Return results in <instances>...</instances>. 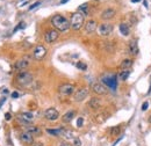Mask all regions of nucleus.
<instances>
[{
  "mask_svg": "<svg viewBox=\"0 0 151 146\" xmlns=\"http://www.w3.org/2000/svg\"><path fill=\"white\" fill-rule=\"evenodd\" d=\"M52 26L59 31H66L70 28V21L63 15H55L51 19Z\"/></svg>",
  "mask_w": 151,
  "mask_h": 146,
  "instance_id": "1",
  "label": "nucleus"
},
{
  "mask_svg": "<svg viewBox=\"0 0 151 146\" xmlns=\"http://www.w3.org/2000/svg\"><path fill=\"white\" fill-rule=\"evenodd\" d=\"M84 26V15L79 12H76L72 14L70 20V28L73 30H79Z\"/></svg>",
  "mask_w": 151,
  "mask_h": 146,
  "instance_id": "2",
  "label": "nucleus"
},
{
  "mask_svg": "<svg viewBox=\"0 0 151 146\" xmlns=\"http://www.w3.org/2000/svg\"><path fill=\"white\" fill-rule=\"evenodd\" d=\"M16 81L22 85V86H27L29 84H32L33 81V74L29 72H25V71H21L19 72V74L16 76Z\"/></svg>",
  "mask_w": 151,
  "mask_h": 146,
  "instance_id": "3",
  "label": "nucleus"
},
{
  "mask_svg": "<svg viewBox=\"0 0 151 146\" xmlns=\"http://www.w3.org/2000/svg\"><path fill=\"white\" fill-rule=\"evenodd\" d=\"M87 95H89V89L87 88H80L74 93L73 99H74L76 102H82L87 98Z\"/></svg>",
  "mask_w": 151,
  "mask_h": 146,
  "instance_id": "4",
  "label": "nucleus"
},
{
  "mask_svg": "<svg viewBox=\"0 0 151 146\" xmlns=\"http://www.w3.org/2000/svg\"><path fill=\"white\" fill-rule=\"evenodd\" d=\"M102 83H104L105 85H107L111 89H113V91L116 89L117 81H116V77H115V76H107V77H104V78H102Z\"/></svg>",
  "mask_w": 151,
  "mask_h": 146,
  "instance_id": "5",
  "label": "nucleus"
},
{
  "mask_svg": "<svg viewBox=\"0 0 151 146\" xmlns=\"http://www.w3.org/2000/svg\"><path fill=\"white\" fill-rule=\"evenodd\" d=\"M98 31L101 36H108L113 31V26L111 23H102L98 27Z\"/></svg>",
  "mask_w": 151,
  "mask_h": 146,
  "instance_id": "6",
  "label": "nucleus"
},
{
  "mask_svg": "<svg viewBox=\"0 0 151 146\" xmlns=\"http://www.w3.org/2000/svg\"><path fill=\"white\" fill-rule=\"evenodd\" d=\"M45 55H47V49H45L43 45H37V46L35 48V50H34V53H33L34 58L37 59V60L43 59V58L45 57Z\"/></svg>",
  "mask_w": 151,
  "mask_h": 146,
  "instance_id": "7",
  "label": "nucleus"
},
{
  "mask_svg": "<svg viewBox=\"0 0 151 146\" xmlns=\"http://www.w3.org/2000/svg\"><path fill=\"white\" fill-rule=\"evenodd\" d=\"M58 91H59V93H60L62 95L67 96V95H71V94L74 92V86L71 85V84H64V85L59 86Z\"/></svg>",
  "mask_w": 151,
  "mask_h": 146,
  "instance_id": "8",
  "label": "nucleus"
},
{
  "mask_svg": "<svg viewBox=\"0 0 151 146\" xmlns=\"http://www.w3.org/2000/svg\"><path fill=\"white\" fill-rule=\"evenodd\" d=\"M44 117L48 121H56L59 117V113L55 109V108H49L44 111Z\"/></svg>",
  "mask_w": 151,
  "mask_h": 146,
  "instance_id": "9",
  "label": "nucleus"
},
{
  "mask_svg": "<svg viewBox=\"0 0 151 146\" xmlns=\"http://www.w3.org/2000/svg\"><path fill=\"white\" fill-rule=\"evenodd\" d=\"M29 64H30V59L28 57H23L15 63V68L19 71H23L25 68H27L29 66Z\"/></svg>",
  "mask_w": 151,
  "mask_h": 146,
  "instance_id": "10",
  "label": "nucleus"
},
{
  "mask_svg": "<svg viewBox=\"0 0 151 146\" xmlns=\"http://www.w3.org/2000/svg\"><path fill=\"white\" fill-rule=\"evenodd\" d=\"M58 38V31L57 30H48L44 35V40L47 43H52Z\"/></svg>",
  "mask_w": 151,
  "mask_h": 146,
  "instance_id": "11",
  "label": "nucleus"
},
{
  "mask_svg": "<svg viewBox=\"0 0 151 146\" xmlns=\"http://www.w3.org/2000/svg\"><path fill=\"white\" fill-rule=\"evenodd\" d=\"M92 89H93V92H94L95 94H99V95H104V94L107 93V88H106L102 84H100V83L94 84V85L92 86Z\"/></svg>",
  "mask_w": 151,
  "mask_h": 146,
  "instance_id": "12",
  "label": "nucleus"
},
{
  "mask_svg": "<svg viewBox=\"0 0 151 146\" xmlns=\"http://www.w3.org/2000/svg\"><path fill=\"white\" fill-rule=\"evenodd\" d=\"M20 139H21V141L22 143H25V144H27V145H32L33 143H34V136L32 134V133H29V132H23L21 136H20Z\"/></svg>",
  "mask_w": 151,
  "mask_h": 146,
  "instance_id": "13",
  "label": "nucleus"
},
{
  "mask_svg": "<svg viewBox=\"0 0 151 146\" xmlns=\"http://www.w3.org/2000/svg\"><path fill=\"white\" fill-rule=\"evenodd\" d=\"M19 118L23 123H32L33 119H34V115L32 113H22V114H20Z\"/></svg>",
  "mask_w": 151,
  "mask_h": 146,
  "instance_id": "14",
  "label": "nucleus"
},
{
  "mask_svg": "<svg viewBox=\"0 0 151 146\" xmlns=\"http://www.w3.org/2000/svg\"><path fill=\"white\" fill-rule=\"evenodd\" d=\"M114 16H115V11H114L113 8H107V10L104 11L102 14H101V18H102L104 20H111V19H113Z\"/></svg>",
  "mask_w": 151,
  "mask_h": 146,
  "instance_id": "15",
  "label": "nucleus"
},
{
  "mask_svg": "<svg viewBox=\"0 0 151 146\" xmlns=\"http://www.w3.org/2000/svg\"><path fill=\"white\" fill-rule=\"evenodd\" d=\"M129 52L132 56H136L138 53V45H137V40H131L129 43Z\"/></svg>",
  "mask_w": 151,
  "mask_h": 146,
  "instance_id": "16",
  "label": "nucleus"
},
{
  "mask_svg": "<svg viewBox=\"0 0 151 146\" xmlns=\"http://www.w3.org/2000/svg\"><path fill=\"white\" fill-rule=\"evenodd\" d=\"M97 22L94 21V20H90L87 23H86V26H85V29H86V31L89 33V34H92V33H94L95 30H97Z\"/></svg>",
  "mask_w": 151,
  "mask_h": 146,
  "instance_id": "17",
  "label": "nucleus"
},
{
  "mask_svg": "<svg viewBox=\"0 0 151 146\" xmlns=\"http://www.w3.org/2000/svg\"><path fill=\"white\" fill-rule=\"evenodd\" d=\"M76 116V111H73V110H70V111H67L66 114H64L63 115V122L64 123H69V122H71L72 121V118Z\"/></svg>",
  "mask_w": 151,
  "mask_h": 146,
  "instance_id": "18",
  "label": "nucleus"
},
{
  "mask_svg": "<svg viewBox=\"0 0 151 146\" xmlns=\"http://www.w3.org/2000/svg\"><path fill=\"white\" fill-rule=\"evenodd\" d=\"M130 76V71L129 70H123L122 72H120V74H119V80L120 81H124L129 78Z\"/></svg>",
  "mask_w": 151,
  "mask_h": 146,
  "instance_id": "19",
  "label": "nucleus"
},
{
  "mask_svg": "<svg viewBox=\"0 0 151 146\" xmlns=\"http://www.w3.org/2000/svg\"><path fill=\"white\" fill-rule=\"evenodd\" d=\"M27 132L32 133L33 136H38V134H41V129L38 126H29V128H27Z\"/></svg>",
  "mask_w": 151,
  "mask_h": 146,
  "instance_id": "20",
  "label": "nucleus"
},
{
  "mask_svg": "<svg viewBox=\"0 0 151 146\" xmlns=\"http://www.w3.org/2000/svg\"><path fill=\"white\" fill-rule=\"evenodd\" d=\"M47 132L52 134V136H60V134L64 133V130L60 129V128H58V129H47Z\"/></svg>",
  "mask_w": 151,
  "mask_h": 146,
  "instance_id": "21",
  "label": "nucleus"
},
{
  "mask_svg": "<svg viewBox=\"0 0 151 146\" xmlns=\"http://www.w3.org/2000/svg\"><path fill=\"white\" fill-rule=\"evenodd\" d=\"M131 65H132V60H131V59H124V60L121 63L120 67H121L122 70H129V67H131Z\"/></svg>",
  "mask_w": 151,
  "mask_h": 146,
  "instance_id": "22",
  "label": "nucleus"
},
{
  "mask_svg": "<svg viewBox=\"0 0 151 146\" xmlns=\"http://www.w3.org/2000/svg\"><path fill=\"white\" fill-rule=\"evenodd\" d=\"M119 28H120V31H121V34L123 36H128L129 35V27L126 23H121Z\"/></svg>",
  "mask_w": 151,
  "mask_h": 146,
  "instance_id": "23",
  "label": "nucleus"
},
{
  "mask_svg": "<svg viewBox=\"0 0 151 146\" xmlns=\"http://www.w3.org/2000/svg\"><path fill=\"white\" fill-rule=\"evenodd\" d=\"M100 100L99 99H97V98H93V99H91V101H90V106L93 108V109H98L99 107H100Z\"/></svg>",
  "mask_w": 151,
  "mask_h": 146,
  "instance_id": "24",
  "label": "nucleus"
},
{
  "mask_svg": "<svg viewBox=\"0 0 151 146\" xmlns=\"http://www.w3.org/2000/svg\"><path fill=\"white\" fill-rule=\"evenodd\" d=\"M78 10H79V13H82L84 16L89 14V5H87V4H83V5H80Z\"/></svg>",
  "mask_w": 151,
  "mask_h": 146,
  "instance_id": "25",
  "label": "nucleus"
},
{
  "mask_svg": "<svg viewBox=\"0 0 151 146\" xmlns=\"http://www.w3.org/2000/svg\"><path fill=\"white\" fill-rule=\"evenodd\" d=\"M77 67L80 68V70H86L87 66H86L85 63H83V61H78V63H77Z\"/></svg>",
  "mask_w": 151,
  "mask_h": 146,
  "instance_id": "26",
  "label": "nucleus"
},
{
  "mask_svg": "<svg viewBox=\"0 0 151 146\" xmlns=\"http://www.w3.org/2000/svg\"><path fill=\"white\" fill-rule=\"evenodd\" d=\"M25 27H26V23H25V22H20V23L18 25V27L14 29V33H15V31H18L19 29H23Z\"/></svg>",
  "mask_w": 151,
  "mask_h": 146,
  "instance_id": "27",
  "label": "nucleus"
},
{
  "mask_svg": "<svg viewBox=\"0 0 151 146\" xmlns=\"http://www.w3.org/2000/svg\"><path fill=\"white\" fill-rule=\"evenodd\" d=\"M73 146H82V141L78 138H74L73 140Z\"/></svg>",
  "mask_w": 151,
  "mask_h": 146,
  "instance_id": "28",
  "label": "nucleus"
},
{
  "mask_svg": "<svg viewBox=\"0 0 151 146\" xmlns=\"http://www.w3.org/2000/svg\"><path fill=\"white\" fill-rule=\"evenodd\" d=\"M148 108H149V102H148V101L143 102V104H142V110H143V111H145Z\"/></svg>",
  "mask_w": 151,
  "mask_h": 146,
  "instance_id": "29",
  "label": "nucleus"
},
{
  "mask_svg": "<svg viewBox=\"0 0 151 146\" xmlns=\"http://www.w3.org/2000/svg\"><path fill=\"white\" fill-rule=\"evenodd\" d=\"M83 123H84V119H83L82 117H79V118L77 119V126H78V128H80V126L83 125Z\"/></svg>",
  "mask_w": 151,
  "mask_h": 146,
  "instance_id": "30",
  "label": "nucleus"
},
{
  "mask_svg": "<svg viewBox=\"0 0 151 146\" xmlns=\"http://www.w3.org/2000/svg\"><path fill=\"white\" fill-rule=\"evenodd\" d=\"M119 132H120V128H119V126L112 129V134H117Z\"/></svg>",
  "mask_w": 151,
  "mask_h": 146,
  "instance_id": "31",
  "label": "nucleus"
},
{
  "mask_svg": "<svg viewBox=\"0 0 151 146\" xmlns=\"http://www.w3.org/2000/svg\"><path fill=\"white\" fill-rule=\"evenodd\" d=\"M40 4H41L40 1H37V3H35V4H33V5H32V6L29 7V11H32V10H34V8H35V7H37V6L40 5Z\"/></svg>",
  "mask_w": 151,
  "mask_h": 146,
  "instance_id": "32",
  "label": "nucleus"
},
{
  "mask_svg": "<svg viewBox=\"0 0 151 146\" xmlns=\"http://www.w3.org/2000/svg\"><path fill=\"white\" fill-rule=\"evenodd\" d=\"M12 98H14V99L19 98V93H16V92H13V93H12Z\"/></svg>",
  "mask_w": 151,
  "mask_h": 146,
  "instance_id": "33",
  "label": "nucleus"
},
{
  "mask_svg": "<svg viewBox=\"0 0 151 146\" xmlns=\"http://www.w3.org/2000/svg\"><path fill=\"white\" fill-rule=\"evenodd\" d=\"M59 146H73V145H71V144H69V143H65V141H64V143H62Z\"/></svg>",
  "mask_w": 151,
  "mask_h": 146,
  "instance_id": "34",
  "label": "nucleus"
},
{
  "mask_svg": "<svg viewBox=\"0 0 151 146\" xmlns=\"http://www.w3.org/2000/svg\"><path fill=\"white\" fill-rule=\"evenodd\" d=\"M5 117H6V119H11V114H10V113H7V114L5 115Z\"/></svg>",
  "mask_w": 151,
  "mask_h": 146,
  "instance_id": "35",
  "label": "nucleus"
},
{
  "mask_svg": "<svg viewBox=\"0 0 151 146\" xmlns=\"http://www.w3.org/2000/svg\"><path fill=\"white\" fill-rule=\"evenodd\" d=\"M139 1H142V0H131V3H139Z\"/></svg>",
  "mask_w": 151,
  "mask_h": 146,
  "instance_id": "36",
  "label": "nucleus"
},
{
  "mask_svg": "<svg viewBox=\"0 0 151 146\" xmlns=\"http://www.w3.org/2000/svg\"><path fill=\"white\" fill-rule=\"evenodd\" d=\"M67 1H69V0H62L60 4H65V3H67Z\"/></svg>",
  "mask_w": 151,
  "mask_h": 146,
  "instance_id": "37",
  "label": "nucleus"
},
{
  "mask_svg": "<svg viewBox=\"0 0 151 146\" xmlns=\"http://www.w3.org/2000/svg\"><path fill=\"white\" fill-rule=\"evenodd\" d=\"M149 122L151 123V115H150V117H149Z\"/></svg>",
  "mask_w": 151,
  "mask_h": 146,
  "instance_id": "38",
  "label": "nucleus"
}]
</instances>
